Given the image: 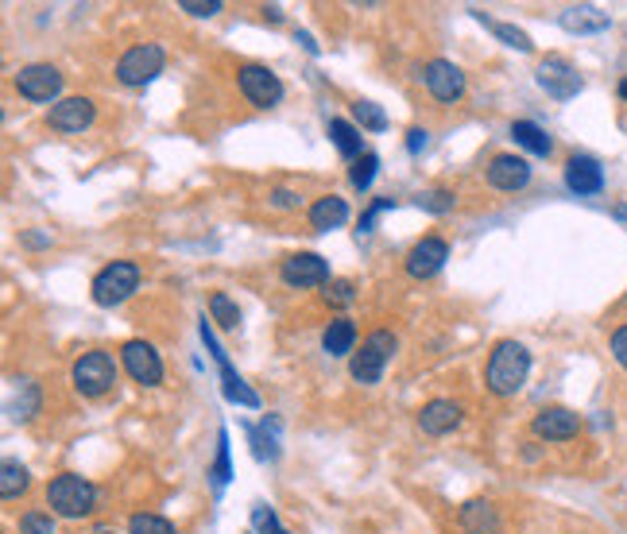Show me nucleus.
<instances>
[{
    "instance_id": "1",
    "label": "nucleus",
    "mask_w": 627,
    "mask_h": 534,
    "mask_svg": "<svg viewBox=\"0 0 627 534\" xmlns=\"http://www.w3.org/2000/svg\"><path fill=\"white\" fill-rule=\"evenodd\" d=\"M527 376H531V353L519 341H500L492 349V356H488V368H484L488 391L508 399V395H515L519 387L527 384Z\"/></svg>"
},
{
    "instance_id": "2",
    "label": "nucleus",
    "mask_w": 627,
    "mask_h": 534,
    "mask_svg": "<svg viewBox=\"0 0 627 534\" xmlns=\"http://www.w3.org/2000/svg\"><path fill=\"white\" fill-rule=\"evenodd\" d=\"M47 504H51V511L62 515V519H82V515H90L93 504H97V488H93L86 476L59 473L47 484Z\"/></svg>"
},
{
    "instance_id": "3",
    "label": "nucleus",
    "mask_w": 627,
    "mask_h": 534,
    "mask_svg": "<svg viewBox=\"0 0 627 534\" xmlns=\"http://www.w3.org/2000/svg\"><path fill=\"white\" fill-rule=\"evenodd\" d=\"M70 380H74V387L86 399H97V395L113 391V384H117V360L105 353V349H90V353H82L74 360Z\"/></svg>"
},
{
    "instance_id": "4",
    "label": "nucleus",
    "mask_w": 627,
    "mask_h": 534,
    "mask_svg": "<svg viewBox=\"0 0 627 534\" xmlns=\"http://www.w3.org/2000/svg\"><path fill=\"white\" fill-rule=\"evenodd\" d=\"M391 353H395V333H391V329L368 333L364 345H360V353H353V360H349L353 380H357V384H380L384 364L391 360Z\"/></svg>"
},
{
    "instance_id": "5",
    "label": "nucleus",
    "mask_w": 627,
    "mask_h": 534,
    "mask_svg": "<svg viewBox=\"0 0 627 534\" xmlns=\"http://www.w3.org/2000/svg\"><path fill=\"white\" fill-rule=\"evenodd\" d=\"M136 287H140V267L132 264V260H117V264L101 267L93 275L90 295L97 306H120Z\"/></svg>"
},
{
    "instance_id": "6",
    "label": "nucleus",
    "mask_w": 627,
    "mask_h": 534,
    "mask_svg": "<svg viewBox=\"0 0 627 534\" xmlns=\"http://www.w3.org/2000/svg\"><path fill=\"white\" fill-rule=\"evenodd\" d=\"M155 74H163V47H155V43H140V47L124 51L117 62L120 86H148Z\"/></svg>"
},
{
    "instance_id": "7",
    "label": "nucleus",
    "mask_w": 627,
    "mask_h": 534,
    "mask_svg": "<svg viewBox=\"0 0 627 534\" xmlns=\"http://www.w3.org/2000/svg\"><path fill=\"white\" fill-rule=\"evenodd\" d=\"M237 82H240V93H244L256 109H275V105L283 101V82H279V74H271L268 66H256V62L240 66Z\"/></svg>"
},
{
    "instance_id": "8",
    "label": "nucleus",
    "mask_w": 627,
    "mask_h": 534,
    "mask_svg": "<svg viewBox=\"0 0 627 534\" xmlns=\"http://www.w3.org/2000/svg\"><path fill=\"white\" fill-rule=\"evenodd\" d=\"M202 341H206V349L213 353L217 368H221V391H225V399H229V403H240V407H260V395H256V391H252V387L244 384L237 372H233V364H229L225 349L217 345V337H213V329H209L206 318H202Z\"/></svg>"
},
{
    "instance_id": "9",
    "label": "nucleus",
    "mask_w": 627,
    "mask_h": 534,
    "mask_svg": "<svg viewBox=\"0 0 627 534\" xmlns=\"http://www.w3.org/2000/svg\"><path fill=\"white\" fill-rule=\"evenodd\" d=\"M538 86L546 89L554 101H569V97H577L581 93V74H577V66L566 62L562 55H550V59L538 62Z\"/></svg>"
},
{
    "instance_id": "10",
    "label": "nucleus",
    "mask_w": 627,
    "mask_h": 534,
    "mask_svg": "<svg viewBox=\"0 0 627 534\" xmlns=\"http://www.w3.org/2000/svg\"><path fill=\"white\" fill-rule=\"evenodd\" d=\"M16 89H20V97H28V101H55L62 93V74L59 66H51V62H31L24 66L20 74H16Z\"/></svg>"
},
{
    "instance_id": "11",
    "label": "nucleus",
    "mask_w": 627,
    "mask_h": 534,
    "mask_svg": "<svg viewBox=\"0 0 627 534\" xmlns=\"http://www.w3.org/2000/svg\"><path fill=\"white\" fill-rule=\"evenodd\" d=\"M120 360H124L128 376L140 387H155L163 380V360H159V353L151 349L148 341H124L120 345Z\"/></svg>"
},
{
    "instance_id": "12",
    "label": "nucleus",
    "mask_w": 627,
    "mask_h": 534,
    "mask_svg": "<svg viewBox=\"0 0 627 534\" xmlns=\"http://www.w3.org/2000/svg\"><path fill=\"white\" fill-rule=\"evenodd\" d=\"M279 275L287 287H318V283H329V264L318 252H295L283 260Z\"/></svg>"
},
{
    "instance_id": "13",
    "label": "nucleus",
    "mask_w": 627,
    "mask_h": 534,
    "mask_svg": "<svg viewBox=\"0 0 627 534\" xmlns=\"http://www.w3.org/2000/svg\"><path fill=\"white\" fill-rule=\"evenodd\" d=\"M449 260V244L442 237H422L407 252V275L411 279H430V275H438L442 264Z\"/></svg>"
},
{
    "instance_id": "14",
    "label": "nucleus",
    "mask_w": 627,
    "mask_h": 534,
    "mask_svg": "<svg viewBox=\"0 0 627 534\" xmlns=\"http://www.w3.org/2000/svg\"><path fill=\"white\" fill-rule=\"evenodd\" d=\"M422 82L426 89L438 97V101H461V93H465V74L446 59H434L426 62V70H422Z\"/></svg>"
},
{
    "instance_id": "15",
    "label": "nucleus",
    "mask_w": 627,
    "mask_h": 534,
    "mask_svg": "<svg viewBox=\"0 0 627 534\" xmlns=\"http://www.w3.org/2000/svg\"><path fill=\"white\" fill-rule=\"evenodd\" d=\"M535 434L542 442H569V438H577L581 434V418L566 411V407H546V411H538L535 415Z\"/></svg>"
},
{
    "instance_id": "16",
    "label": "nucleus",
    "mask_w": 627,
    "mask_h": 534,
    "mask_svg": "<svg viewBox=\"0 0 627 534\" xmlns=\"http://www.w3.org/2000/svg\"><path fill=\"white\" fill-rule=\"evenodd\" d=\"M488 182L496 190H504V194H515V190H523L531 182V163L523 155H496L488 163Z\"/></svg>"
},
{
    "instance_id": "17",
    "label": "nucleus",
    "mask_w": 627,
    "mask_h": 534,
    "mask_svg": "<svg viewBox=\"0 0 627 534\" xmlns=\"http://www.w3.org/2000/svg\"><path fill=\"white\" fill-rule=\"evenodd\" d=\"M566 186L577 198H593L604 190V171L593 155H573L566 163Z\"/></svg>"
},
{
    "instance_id": "18",
    "label": "nucleus",
    "mask_w": 627,
    "mask_h": 534,
    "mask_svg": "<svg viewBox=\"0 0 627 534\" xmlns=\"http://www.w3.org/2000/svg\"><path fill=\"white\" fill-rule=\"evenodd\" d=\"M461 426V407L453 399H430L422 411H418V430L430 434V438H442L449 430Z\"/></svg>"
},
{
    "instance_id": "19",
    "label": "nucleus",
    "mask_w": 627,
    "mask_h": 534,
    "mask_svg": "<svg viewBox=\"0 0 627 534\" xmlns=\"http://www.w3.org/2000/svg\"><path fill=\"white\" fill-rule=\"evenodd\" d=\"M93 120V101L90 97H66V101H55L51 113H47V124L55 132H82Z\"/></svg>"
},
{
    "instance_id": "20",
    "label": "nucleus",
    "mask_w": 627,
    "mask_h": 534,
    "mask_svg": "<svg viewBox=\"0 0 627 534\" xmlns=\"http://www.w3.org/2000/svg\"><path fill=\"white\" fill-rule=\"evenodd\" d=\"M457 527H461V534H504L500 515H496V507L488 504V500H469V504H461Z\"/></svg>"
},
{
    "instance_id": "21",
    "label": "nucleus",
    "mask_w": 627,
    "mask_h": 534,
    "mask_svg": "<svg viewBox=\"0 0 627 534\" xmlns=\"http://www.w3.org/2000/svg\"><path fill=\"white\" fill-rule=\"evenodd\" d=\"M608 12L597 8V4H569L562 12V28L573 31V35H593V31H608Z\"/></svg>"
},
{
    "instance_id": "22",
    "label": "nucleus",
    "mask_w": 627,
    "mask_h": 534,
    "mask_svg": "<svg viewBox=\"0 0 627 534\" xmlns=\"http://www.w3.org/2000/svg\"><path fill=\"white\" fill-rule=\"evenodd\" d=\"M345 221H349V206H345V198H337V194H329V198H318V202L310 206V225H314L318 233L341 229Z\"/></svg>"
},
{
    "instance_id": "23",
    "label": "nucleus",
    "mask_w": 627,
    "mask_h": 534,
    "mask_svg": "<svg viewBox=\"0 0 627 534\" xmlns=\"http://www.w3.org/2000/svg\"><path fill=\"white\" fill-rule=\"evenodd\" d=\"M353 345H357V326L349 318H333L326 326V333H322V349L329 356H349Z\"/></svg>"
},
{
    "instance_id": "24",
    "label": "nucleus",
    "mask_w": 627,
    "mask_h": 534,
    "mask_svg": "<svg viewBox=\"0 0 627 534\" xmlns=\"http://www.w3.org/2000/svg\"><path fill=\"white\" fill-rule=\"evenodd\" d=\"M511 140H515L519 148H527L531 155H550V151H554L550 136L538 128L535 120H515V124H511Z\"/></svg>"
},
{
    "instance_id": "25",
    "label": "nucleus",
    "mask_w": 627,
    "mask_h": 534,
    "mask_svg": "<svg viewBox=\"0 0 627 534\" xmlns=\"http://www.w3.org/2000/svg\"><path fill=\"white\" fill-rule=\"evenodd\" d=\"M329 140H333V148L341 151L345 159H360V128L357 124L333 117L329 120Z\"/></svg>"
},
{
    "instance_id": "26",
    "label": "nucleus",
    "mask_w": 627,
    "mask_h": 534,
    "mask_svg": "<svg viewBox=\"0 0 627 534\" xmlns=\"http://www.w3.org/2000/svg\"><path fill=\"white\" fill-rule=\"evenodd\" d=\"M20 492H28V469L20 461H4L0 465V496L4 500H16Z\"/></svg>"
},
{
    "instance_id": "27",
    "label": "nucleus",
    "mask_w": 627,
    "mask_h": 534,
    "mask_svg": "<svg viewBox=\"0 0 627 534\" xmlns=\"http://www.w3.org/2000/svg\"><path fill=\"white\" fill-rule=\"evenodd\" d=\"M209 314H213V322H217V326H225V329L240 326L237 302L225 295V291H213V295H209Z\"/></svg>"
},
{
    "instance_id": "28",
    "label": "nucleus",
    "mask_w": 627,
    "mask_h": 534,
    "mask_svg": "<svg viewBox=\"0 0 627 534\" xmlns=\"http://www.w3.org/2000/svg\"><path fill=\"white\" fill-rule=\"evenodd\" d=\"M128 534H179V531H175V523H171V519H163V515L136 511V515L128 519Z\"/></svg>"
},
{
    "instance_id": "29",
    "label": "nucleus",
    "mask_w": 627,
    "mask_h": 534,
    "mask_svg": "<svg viewBox=\"0 0 627 534\" xmlns=\"http://www.w3.org/2000/svg\"><path fill=\"white\" fill-rule=\"evenodd\" d=\"M353 117H357V124L368 128V132H384V128H388V117H384V109H380L376 101H357V105H353Z\"/></svg>"
},
{
    "instance_id": "30",
    "label": "nucleus",
    "mask_w": 627,
    "mask_h": 534,
    "mask_svg": "<svg viewBox=\"0 0 627 534\" xmlns=\"http://www.w3.org/2000/svg\"><path fill=\"white\" fill-rule=\"evenodd\" d=\"M376 171H380V155L364 151L357 163H353L349 178H353V186H357V190H368V186H372V178H376Z\"/></svg>"
},
{
    "instance_id": "31",
    "label": "nucleus",
    "mask_w": 627,
    "mask_h": 534,
    "mask_svg": "<svg viewBox=\"0 0 627 534\" xmlns=\"http://www.w3.org/2000/svg\"><path fill=\"white\" fill-rule=\"evenodd\" d=\"M229 476H233V469H229V434L221 430V434H217V461H213V484H217V488H225V484H229Z\"/></svg>"
},
{
    "instance_id": "32",
    "label": "nucleus",
    "mask_w": 627,
    "mask_h": 534,
    "mask_svg": "<svg viewBox=\"0 0 627 534\" xmlns=\"http://www.w3.org/2000/svg\"><path fill=\"white\" fill-rule=\"evenodd\" d=\"M322 298H326L329 306H353V302H357V291H353L349 279H329Z\"/></svg>"
},
{
    "instance_id": "33",
    "label": "nucleus",
    "mask_w": 627,
    "mask_h": 534,
    "mask_svg": "<svg viewBox=\"0 0 627 534\" xmlns=\"http://www.w3.org/2000/svg\"><path fill=\"white\" fill-rule=\"evenodd\" d=\"M252 527H256L260 534H291L287 527H283V523H279V515H275L268 504L252 507Z\"/></svg>"
},
{
    "instance_id": "34",
    "label": "nucleus",
    "mask_w": 627,
    "mask_h": 534,
    "mask_svg": "<svg viewBox=\"0 0 627 534\" xmlns=\"http://www.w3.org/2000/svg\"><path fill=\"white\" fill-rule=\"evenodd\" d=\"M488 28L496 31V39H504V43H508V47H515V51H523V55H527V51H531V47H535V43H531V35H527V31L511 28V24H488Z\"/></svg>"
},
{
    "instance_id": "35",
    "label": "nucleus",
    "mask_w": 627,
    "mask_h": 534,
    "mask_svg": "<svg viewBox=\"0 0 627 534\" xmlns=\"http://www.w3.org/2000/svg\"><path fill=\"white\" fill-rule=\"evenodd\" d=\"M20 534H55V519L47 511H28L20 515Z\"/></svg>"
},
{
    "instance_id": "36",
    "label": "nucleus",
    "mask_w": 627,
    "mask_h": 534,
    "mask_svg": "<svg viewBox=\"0 0 627 534\" xmlns=\"http://www.w3.org/2000/svg\"><path fill=\"white\" fill-rule=\"evenodd\" d=\"M388 209H395V198H376L372 206L360 213V233H372L376 221H380V213H388Z\"/></svg>"
},
{
    "instance_id": "37",
    "label": "nucleus",
    "mask_w": 627,
    "mask_h": 534,
    "mask_svg": "<svg viewBox=\"0 0 627 534\" xmlns=\"http://www.w3.org/2000/svg\"><path fill=\"white\" fill-rule=\"evenodd\" d=\"M418 206L430 209V213H446V209H453V194L449 190H430V194L418 198Z\"/></svg>"
},
{
    "instance_id": "38",
    "label": "nucleus",
    "mask_w": 627,
    "mask_h": 534,
    "mask_svg": "<svg viewBox=\"0 0 627 534\" xmlns=\"http://www.w3.org/2000/svg\"><path fill=\"white\" fill-rule=\"evenodd\" d=\"M179 8L182 12H190V16H217V12H221V0H206V4H198V0H182Z\"/></svg>"
},
{
    "instance_id": "39",
    "label": "nucleus",
    "mask_w": 627,
    "mask_h": 534,
    "mask_svg": "<svg viewBox=\"0 0 627 534\" xmlns=\"http://www.w3.org/2000/svg\"><path fill=\"white\" fill-rule=\"evenodd\" d=\"M612 356H616L620 368H627V326H620L612 333Z\"/></svg>"
},
{
    "instance_id": "40",
    "label": "nucleus",
    "mask_w": 627,
    "mask_h": 534,
    "mask_svg": "<svg viewBox=\"0 0 627 534\" xmlns=\"http://www.w3.org/2000/svg\"><path fill=\"white\" fill-rule=\"evenodd\" d=\"M271 206H275V209L299 206V194H295V190H283V186H279V190H271Z\"/></svg>"
},
{
    "instance_id": "41",
    "label": "nucleus",
    "mask_w": 627,
    "mask_h": 534,
    "mask_svg": "<svg viewBox=\"0 0 627 534\" xmlns=\"http://www.w3.org/2000/svg\"><path fill=\"white\" fill-rule=\"evenodd\" d=\"M426 136H430L426 128H411V132H407V151H411V155H418V151L426 148Z\"/></svg>"
},
{
    "instance_id": "42",
    "label": "nucleus",
    "mask_w": 627,
    "mask_h": 534,
    "mask_svg": "<svg viewBox=\"0 0 627 534\" xmlns=\"http://www.w3.org/2000/svg\"><path fill=\"white\" fill-rule=\"evenodd\" d=\"M295 39H299L302 47H306V51H310V55H318V43H314V39H310V35H306V31H299V35H295Z\"/></svg>"
},
{
    "instance_id": "43",
    "label": "nucleus",
    "mask_w": 627,
    "mask_h": 534,
    "mask_svg": "<svg viewBox=\"0 0 627 534\" xmlns=\"http://www.w3.org/2000/svg\"><path fill=\"white\" fill-rule=\"evenodd\" d=\"M24 244H28V248H43V244H47V237H39V233H28V237H24Z\"/></svg>"
},
{
    "instance_id": "44",
    "label": "nucleus",
    "mask_w": 627,
    "mask_h": 534,
    "mask_svg": "<svg viewBox=\"0 0 627 534\" xmlns=\"http://www.w3.org/2000/svg\"><path fill=\"white\" fill-rule=\"evenodd\" d=\"M264 16H268L271 24H279V20H283V12H279V8H275V4H271V8H268V4H264Z\"/></svg>"
},
{
    "instance_id": "45",
    "label": "nucleus",
    "mask_w": 627,
    "mask_h": 534,
    "mask_svg": "<svg viewBox=\"0 0 627 534\" xmlns=\"http://www.w3.org/2000/svg\"><path fill=\"white\" fill-rule=\"evenodd\" d=\"M616 217H620V221H627V206H616Z\"/></svg>"
},
{
    "instance_id": "46",
    "label": "nucleus",
    "mask_w": 627,
    "mask_h": 534,
    "mask_svg": "<svg viewBox=\"0 0 627 534\" xmlns=\"http://www.w3.org/2000/svg\"><path fill=\"white\" fill-rule=\"evenodd\" d=\"M620 97H624V101H627V78H624V82H620Z\"/></svg>"
},
{
    "instance_id": "47",
    "label": "nucleus",
    "mask_w": 627,
    "mask_h": 534,
    "mask_svg": "<svg viewBox=\"0 0 627 534\" xmlns=\"http://www.w3.org/2000/svg\"><path fill=\"white\" fill-rule=\"evenodd\" d=\"M97 534H117V531H97Z\"/></svg>"
}]
</instances>
